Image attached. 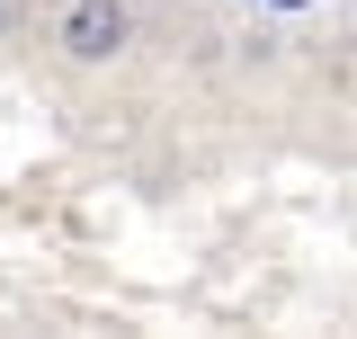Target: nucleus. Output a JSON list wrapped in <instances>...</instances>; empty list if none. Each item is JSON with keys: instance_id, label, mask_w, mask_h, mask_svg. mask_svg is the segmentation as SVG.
Here are the masks:
<instances>
[{"instance_id": "nucleus-2", "label": "nucleus", "mask_w": 357, "mask_h": 339, "mask_svg": "<svg viewBox=\"0 0 357 339\" xmlns=\"http://www.w3.org/2000/svg\"><path fill=\"white\" fill-rule=\"evenodd\" d=\"M277 9H304V0H277Z\"/></svg>"}, {"instance_id": "nucleus-1", "label": "nucleus", "mask_w": 357, "mask_h": 339, "mask_svg": "<svg viewBox=\"0 0 357 339\" xmlns=\"http://www.w3.org/2000/svg\"><path fill=\"white\" fill-rule=\"evenodd\" d=\"M54 45H63L72 63H116V54L134 45V9L126 0H72L63 27H54Z\"/></svg>"}]
</instances>
